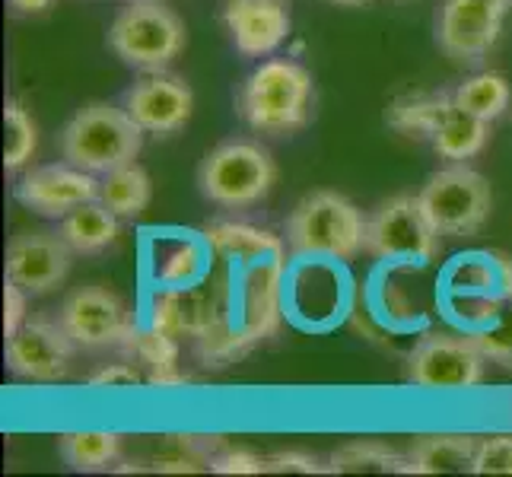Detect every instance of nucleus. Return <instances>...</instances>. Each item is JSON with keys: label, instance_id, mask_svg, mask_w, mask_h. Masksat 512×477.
<instances>
[{"label": "nucleus", "instance_id": "nucleus-1", "mask_svg": "<svg viewBox=\"0 0 512 477\" xmlns=\"http://www.w3.org/2000/svg\"><path fill=\"white\" fill-rule=\"evenodd\" d=\"M236 109L258 134H296L312 109V74L296 61H268L242 83Z\"/></svg>", "mask_w": 512, "mask_h": 477}, {"label": "nucleus", "instance_id": "nucleus-2", "mask_svg": "<svg viewBox=\"0 0 512 477\" xmlns=\"http://www.w3.org/2000/svg\"><path fill=\"white\" fill-rule=\"evenodd\" d=\"M144 128L112 102H90L61 131V153L70 166L105 175L128 166L144 150Z\"/></svg>", "mask_w": 512, "mask_h": 477}, {"label": "nucleus", "instance_id": "nucleus-3", "mask_svg": "<svg viewBox=\"0 0 512 477\" xmlns=\"http://www.w3.org/2000/svg\"><path fill=\"white\" fill-rule=\"evenodd\" d=\"M366 220L338 191H312L287 217V245L296 255L350 261L366 252Z\"/></svg>", "mask_w": 512, "mask_h": 477}, {"label": "nucleus", "instance_id": "nucleus-4", "mask_svg": "<svg viewBox=\"0 0 512 477\" xmlns=\"http://www.w3.org/2000/svg\"><path fill=\"white\" fill-rule=\"evenodd\" d=\"M277 166L271 153L255 140H226L214 147L198 169V185L207 201L226 210L255 207L271 194Z\"/></svg>", "mask_w": 512, "mask_h": 477}, {"label": "nucleus", "instance_id": "nucleus-5", "mask_svg": "<svg viewBox=\"0 0 512 477\" xmlns=\"http://www.w3.org/2000/svg\"><path fill=\"white\" fill-rule=\"evenodd\" d=\"M388 121H392L398 131L427 134L433 140V150L443 159H452V163L478 156L487 147V137H490V121L462 109V105L455 102V96H446V93L398 99L392 109H388Z\"/></svg>", "mask_w": 512, "mask_h": 477}, {"label": "nucleus", "instance_id": "nucleus-6", "mask_svg": "<svg viewBox=\"0 0 512 477\" xmlns=\"http://www.w3.org/2000/svg\"><path fill=\"white\" fill-rule=\"evenodd\" d=\"M417 201L439 236L468 239L478 236L493 207L490 182L465 163L433 172L420 188Z\"/></svg>", "mask_w": 512, "mask_h": 477}, {"label": "nucleus", "instance_id": "nucleus-7", "mask_svg": "<svg viewBox=\"0 0 512 477\" xmlns=\"http://www.w3.org/2000/svg\"><path fill=\"white\" fill-rule=\"evenodd\" d=\"M115 55L140 70H163L185 48V26L160 0H128L109 29Z\"/></svg>", "mask_w": 512, "mask_h": 477}, {"label": "nucleus", "instance_id": "nucleus-8", "mask_svg": "<svg viewBox=\"0 0 512 477\" xmlns=\"http://www.w3.org/2000/svg\"><path fill=\"white\" fill-rule=\"evenodd\" d=\"M436 239L439 233L423 214L417 198L398 194L388 198L373 210V217H366V252L379 261L411 264L423 268L436 258Z\"/></svg>", "mask_w": 512, "mask_h": 477}, {"label": "nucleus", "instance_id": "nucleus-9", "mask_svg": "<svg viewBox=\"0 0 512 477\" xmlns=\"http://www.w3.org/2000/svg\"><path fill=\"white\" fill-rule=\"evenodd\" d=\"M484 350L478 338L427 334L408 360V379L427 392H465L484 379Z\"/></svg>", "mask_w": 512, "mask_h": 477}, {"label": "nucleus", "instance_id": "nucleus-10", "mask_svg": "<svg viewBox=\"0 0 512 477\" xmlns=\"http://www.w3.org/2000/svg\"><path fill=\"white\" fill-rule=\"evenodd\" d=\"M70 357H74V341L70 334L42 318L23 322L20 331L7 338V366L10 373L32 379V382H58L67 376Z\"/></svg>", "mask_w": 512, "mask_h": 477}, {"label": "nucleus", "instance_id": "nucleus-11", "mask_svg": "<svg viewBox=\"0 0 512 477\" xmlns=\"http://www.w3.org/2000/svg\"><path fill=\"white\" fill-rule=\"evenodd\" d=\"M74 249L61 233H20L7 245V280L29 296H45L64 284Z\"/></svg>", "mask_w": 512, "mask_h": 477}, {"label": "nucleus", "instance_id": "nucleus-12", "mask_svg": "<svg viewBox=\"0 0 512 477\" xmlns=\"http://www.w3.org/2000/svg\"><path fill=\"white\" fill-rule=\"evenodd\" d=\"M503 16L478 0H446L439 13L436 42L455 64H481L500 39Z\"/></svg>", "mask_w": 512, "mask_h": 477}, {"label": "nucleus", "instance_id": "nucleus-13", "mask_svg": "<svg viewBox=\"0 0 512 477\" xmlns=\"http://www.w3.org/2000/svg\"><path fill=\"white\" fill-rule=\"evenodd\" d=\"M61 328L80 347H109L131 338L125 303L102 287H83L61 306Z\"/></svg>", "mask_w": 512, "mask_h": 477}, {"label": "nucleus", "instance_id": "nucleus-14", "mask_svg": "<svg viewBox=\"0 0 512 477\" xmlns=\"http://www.w3.org/2000/svg\"><path fill=\"white\" fill-rule=\"evenodd\" d=\"M125 109L147 134H175L188 125L194 93L182 77L150 70V77L137 80L128 90Z\"/></svg>", "mask_w": 512, "mask_h": 477}, {"label": "nucleus", "instance_id": "nucleus-15", "mask_svg": "<svg viewBox=\"0 0 512 477\" xmlns=\"http://www.w3.org/2000/svg\"><path fill=\"white\" fill-rule=\"evenodd\" d=\"M99 198V182L93 172L77 166H42L23 175L16 185V201L42 217H67L70 210Z\"/></svg>", "mask_w": 512, "mask_h": 477}, {"label": "nucleus", "instance_id": "nucleus-16", "mask_svg": "<svg viewBox=\"0 0 512 477\" xmlns=\"http://www.w3.org/2000/svg\"><path fill=\"white\" fill-rule=\"evenodd\" d=\"M223 23L245 58L271 55L290 35L287 0H226Z\"/></svg>", "mask_w": 512, "mask_h": 477}, {"label": "nucleus", "instance_id": "nucleus-17", "mask_svg": "<svg viewBox=\"0 0 512 477\" xmlns=\"http://www.w3.org/2000/svg\"><path fill=\"white\" fill-rule=\"evenodd\" d=\"M61 236L77 255H96L118 239V214L93 198L61 217Z\"/></svg>", "mask_w": 512, "mask_h": 477}, {"label": "nucleus", "instance_id": "nucleus-18", "mask_svg": "<svg viewBox=\"0 0 512 477\" xmlns=\"http://www.w3.org/2000/svg\"><path fill=\"white\" fill-rule=\"evenodd\" d=\"M478 436H420L408 452L411 474H462L478 455Z\"/></svg>", "mask_w": 512, "mask_h": 477}, {"label": "nucleus", "instance_id": "nucleus-19", "mask_svg": "<svg viewBox=\"0 0 512 477\" xmlns=\"http://www.w3.org/2000/svg\"><path fill=\"white\" fill-rule=\"evenodd\" d=\"M150 194V175L137 163L105 172V179L99 182V201L115 210L118 217H140L150 204Z\"/></svg>", "mask_w": 512, "mask_h": 477}, {"label": "nucleus", "instance_id": "nucleus-20", "mask_svg": "<svg viewBox=\"0 0 512 477\" xmlns=\"http://www.w3.org/2000/svg\"><path fill=\"white\" fill-rule=\"evenodd\" d=\"M331 474H411L408 455L392 452L379 443H350L331 452L328 458Z\"/></svg>", "mask_w": 512, "mask_h": 477}, {"label": "nucleus", "instance_id": "nucleus-21", "mask_svg": "<svg viewBox=\"0 0 512 477\" xmlns=\"http://www.w3.org/2000/svg\"><path fill=\"white\" fill-rule=\"evenodd\" d=\"M58 449H61V458L74 471H102L118 458L121 436L118 433H102V430L64 433L58 439Z\"/></svg>", "mask_w": 512, "mask_h": 477}, {"label": "nucleus", "instance_id": "nucleus-22", "mask_svg": "<svg viewBox=\"0 0 512 477\" xmlns=\"http://www.w3.org/2000/svg\"><path fill=\"white\" fill-rule=\"evenodd\" d=\"M452 96L462 109L474 112L484 121H493L509 109L512 90L503 74H497V70H484V74H474L471 80H465Z\"/></svg>", "mask_w": 512, "mask_h": 477}, {"label": "nucleus", "instance_id": "nucleus-23", "mask_svg": "<svg viewBox=\"0 0 512 477\" xmlns=\"http://www.w3.org/2000/svg\"><path fill=\"white\" fill-rule=\"evenodd\" d=\"M4 125H7V153H4V163H7V169H23L29 159H32V153H35V144H39V134H35V121L29 118V112L23 109L20 102H7Z\"/></svg>", "mask_w": 512, "mask_h": 477}, {"label": "nucleus", "instance_id": "nucleus-24", "mask_svg": "<svg viewBox=\"0 0 512 477\" xmlns=\"http://www.w3.org/2000/svg\"><path fill=\"white\" fill-rule=\"evenodd\" d=\"M210 239L217 242V249L226 255H239V258H255L261 249H277V242L268 239V233H255V229L245 226H217Z\"/></svg>", "mask_w": 512, "mask_h": 477}, {"label": "nucleus", "instance_id": "nucleus-25", "mask_svg": "<svg viewBox=\"0 0 512 477\" xmlns=\"http://www.w3.org/2000/svg\"><path fill=\"white\" fill-rule=\"evenodd\" d=\"M471 474H512V436L481 439Z\"/></svg>", "mask_w": 512, "mask_h": 477}, {"label": "nucleus", "instance_id": "nucleus-26", "mask_svg": "<svg viewBox=\"0 0 512 477\" xmlns=\"http://www.w3.org/2000/svg\"><path fill=\"white\" fill-rule=\"evenodd\" d=\"M210 471H217V474H261L264 471V462L258 455L252 452H220L210 458Z\"/></svg>", "mask_w": 512, "mask_h": 477}, {"label": "nucleus", "instance_id": "nucleus-27", "mask_svg": "<svg viewBox=\"0 0 512 477\" xmlns=\"http://www.w3.org/2000/svg\"><path fill=\"white\" fill-rule=\"evenodd\" d=\"M26 290L16 287L13 280H7V290H4V328H7V338L10 334L20 331V325L26 322Z\"/></svg>", "mask_w": 512, "mask_h": 477}, {"label": "nucleus", "instance_id": "nucleus-28", "mask_svg": "<svg viewBox=\"0 0 512 477\" xmlns=\"http://www.w3.org/2000/svg\"><path fill=\"white\" fill-rule=\"evenodd\" d=\"M264 471H271V474H284V471L315 474V471H322V468H319V462H315L312 455H303V452H280V455L264 458Z\"/></svg>", "mask_w": 512, "mask_h": 477}, {"label": "nucleus", "instance_id": "nucleus-29", "mask_svg": "<svg viewBox=\"0 0 512 477\" xmlns=\"http://www.w3.org/2000/svg\"><path fill=\"white\" fill-rule=\"evenodd\" d=\"M487 360H497L512 369V331H497V334H481L478 338Z\"/></svg>", "mask_w": 512, "mask_h": 477}, {"label": "nucleus", "instance_id": "nucleus-30", "mask_svg": "<svg viewBox=\"0 0 512 477\" xmlns=\"http://www.w3.org/2000/svg\"><path fill=\"white\" fill-rule=\"evenodd\" d=\"M90 382L93 385H137L140 376L134 373L131 366H112V369H102V373H96Z\"/></svg>", "mask_w": 512, "mask_h": 477}, {"label": "nucleus", "instance_id": "nucleus-31", "mask_svg": "<svg viewBox=\"0 0 512 477\" xmlns=\"http://www.w3.org/2000/svg\"><path fill=\"white\" fill-rule=\"evenodd\" d=\"M51 4H55V0H10V7L20 13H45Z\"/></svg>", "mask_w": 512, "mask_h": 477}, {"label": "nucleus", "instance_id": "nucleus-32", "mask_svg": "<svg viewBox=\"0 0 512 477\" xmlns=\"http://www.w3.org/2000/svg\"><path fill=\"white\" fill-rule=\"evenodd\" d=\"M478 4H484L487 10H493V13H500V16H506V10L512 7V0H478Z\"/></svg>", "mask_w": 512, "mask_h": 477}, {"label": "nucleus", "instance_id": "nucleus-33", "mask_svg": "<svg viewBox=\"0 0 512 477\" xmlns=\"http://www.w3.org/2000/svg\"><path fill=\"white\" fill-rule=\"evenodd\" d=\"M328 4H338V7H366L373 0H328Z\"/></svg>", "mask_w": 512, "mask_h": 477}]
</instances>
